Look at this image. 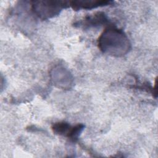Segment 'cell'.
I'll return each mask as SVG.
<instances>
[{"label": "cell", "instance_id": "obj_1", "mask_svg": "<svg viewBox=\"0 0 158 158\" xmlns=\"http://www.w3.org/2000/svg\"><path fill=\"white\" fill-rule=\"evenodd\" d=\"M98 46L104 53L120 57L127 54L131 44L125 33L116 27L107 28L98 39Z\"/></svg>", "mask_w": 158, "mask_h": 158}, {"label": "cell", "instance_id": "obj_3", "mask_svg": "<svg viewBox=\"0 0 158 158\" xmlns=\"http://www.w3.org/2000/svg\"><path fill=\"white\" fill-rule=\"evenodd\" d=\"M109 3H110V1H77L70 2L71 6L74 10L80 9H91L99 6H106Z\"/></svg>", "mask_w": 158, "mask_h": 158}, {"label": "cell", "instance_id": "obj_4", "mask_svg": "<svg viewBox=\"0 0 158 158\" xmlns=\"http://www.w3.org/2000/svg\"><path fill=\"white\" fill-rule=\"evenodd\" d=\"M107 19L104 13L98 12L93 15L86 17L85 20L81 22V25L91 27L105 23L106 22H107Z\"/></svg>", "mask_w": 158, "mask_h": 158}, {"label": "cell", "instance_id": "obj_6", "mask_svg": "<svg viewBox=\"0 0 158 158\" xmlns=\"http://www.w3.org/2000/svg\"><path fill=\"white\" fill-rule=\"evenodd\" d=\"M84 128V125L82 124H78L75 127H72V129L68 135L67 137L72 139L73 141H75Z\"/></svg>", "mask_w": 158, "mask_h": 158}, {"label": "cell", "instance_id": "obj_2", "mask_svg": "<svg viewBox=\"0 0 158 158\" xmlns=\"http://www.w3.org/2000/svg\"><path fill=\"white\" fill-rule=\"evenodd\" d=\"M67 2L59 1H36L32 6L34 12L41 19H47L57 15Z\"/></svg>", "mask_w": 158, "mask_h": 158}, {"label": "cell", "instance_id": "obj_5", "mask_svg": "<svg viewBox=\"0 0 158 158\" xmlns=\"http://www.w3.org/2000/svg\"><path fill=\"white\" fill-rule=\"evenodd\" d=\"M71 129L72 127L68 123L65 122L56 123L52 126V130L54 133L67 136L69 134Z\"/></svg>", "mask_w": 158, "mask_h": 158}]
</instances>
